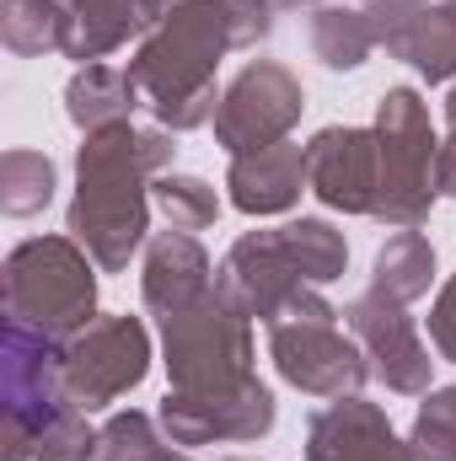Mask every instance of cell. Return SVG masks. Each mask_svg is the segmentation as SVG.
<instances>
[{
  "label": "cell",
  "mask_w": 456,
  "mask_h": 461,
  "mask_svg": "<svg viewBox=\"0 0 456 461\" xmlns=\"http://www.w3.org/2000/svg\"><path fill=\"white\" fill-rule=\"evenodd\" d=\"M414 461H456V386H430L414 429H408Z\"/></svg>",
  "instance_id": "27"
},
{
  "label": "cell",
  "mask_w": 456,
  "mask_h": 461,
  "mask_svg": "<svg viewBox=\"0 0 456 461\" xmlns=\"http://www.w3.org/2000/svg\"><path fill=\"white\" fill-rule=\"evenodd\" d=\"M306 113V86L290 65L279 59H252L236 70V81L221 97L215 113V145L226 156H247V150H269L279 140H290V129Z\"/></svg>",
  "instance_id": "8"
},
{
  "label": "cell",
  "mask_w": 456,
  "mask_h": 461,
  "mask_svg": "<svg viewBox=\"0 0 456 461\" xmlns=\"http://www.w3.org/2000/svg\"><path fill=\"white\" fill-rule=\"evenodd\" d=\"M231 49H242V38L226 0H161L150 32L129 59V81L161 129L188 134L221 113L226 92H215V70Z\"/></svg>",
  "instance_id": "2"
},
{
  "label": "cell",
  "mask_w": 456,
  "mask_h": 461,
  "mask_svg": "<svg viewBox=\"0 0 456 461\" xmlns=\"http://www.w3.org/2000/svg\"><path fill=\"white\" fill-rule=\"evenodd\" d=\"M365 22L376 32V49L414 65L430 86L456 76V11L446 0H370Z\"/></svg>",
  "instance_id": "14"
},
{
  "label": "cell",
  "mask_w": 456,
  "mask_h": 461,
  "mask_svg": "<svg viewBox=\"0 0 456 461\" xmlns=\"http://www.w3.org/2000/svg\"><path fill=\"white\" fill-rule=\"evenodd\" d=\"M279 241H285V252L296 258V268L306 274V285H333L343 279V268H349V241H343L339 226H328L323 215H301V221H285L279 226Z\"/></svg>",
  "instance_id": "22"
},
{
  "label": "cell",
  "mask_w": 456,
  "mask_h": 461,
  "mask_svg": "<svg viewBox=\"0 0 456 461\" xmlns=\"http://www.w3.org/2000/svg\"><path fill=\"white\" fill-rule=\"evenodd\" d=\"M343 328L360 339L370 370L387 381V392H397V397H424L430 392L435 359H430V348H424L403 301H387V295L365 290L343 306Z\"/></svg>",
  "instance_id": "11"
},
{
  "label": "cell",
  "mask_w": 456,
  "mask_h": 461,
  "mask_svg": "<svg viewBox=\"0 0 456 461\" xmlns=\"http://www.w3.org/2000/svg\"><path fill=\"white\" fill-rule=\"evenodd\" d=\"M70 16L59 0H0V43L22 59H38L49 49L65 54Z\"/></svg>",
  "instance_id": "21"
},
{
  "label": "cell",
  "mask_w": 456,
  "mask_h": 461,
  "mask_svg": "<svg viewBox=\"0 0 456 461\" xmlns=\"http://www.w3.org/2000/svg\"><path fill=\"white\" fill-rule=\"evenodd\" d=\"M274 392L247 375L221 392H167L156 408V424L172 446H221V440H263L274 429Z\"/></svg>",
  "instance_id": "10"
},
{
  "label": "cell",
  "mask_w": 456,
  "mask_h": 461,
  "mask_svg": "<svg viewBox=\"0 0 456 461\" xmlns=\"http://www.w3.org/2000/svg\"><path fill=\"white\" fill-rule=\"evenodd\" d=\"M446 123L456 129V86H451V97H446Z\"/></svg>",
  "instance_id": "31"
},
{
  "label": "cell",
  "mask_w": 456,
  "mask_h": 461,
  "mask_svg": "<svg viewBox=\"0 0 456 461\" xmlns=\"http://www.w3.org/2000/svg\"><path fill=\"white\" fill-rule=\"evenodd\" d=\"M59 5L70 16L65 59L76 65H103L129 38H145L161 11V0H59Z\"/></svg>",
  "instance_id": "18"
},
{
  "label": "cell",
  "mask_w": 456,
  "mask_h": 461,
  "mask_svg": "<svg viewBox=\"0 0 456 461\" xmlns=\"http://www.w3.org/2000/svg\"><path fill=\"white\" fill-rule=\"evenodd\" d=\"M430 344H435L441 359L456 365V274L441 285V295H435V306H430Z\"/></svg>",
  "instance_id": "28"
},
{
  "label": "cell",
  "mask_w": 456,
  "mask_h": 461,
  "mask_svg": "<svg viewBox=\"0 0 456 461\" xmlns=\"http://www.w3.org/2000/svg\"><path fill=\"white\" fill-rule=\"evenodd\" d=\"M54 199V161L43 150H5L0 156V210L11 221L43 215Z\"/></svg>",
  "instance_id": "24"
},
{
  "label": "cell",
  "mask_w": 456,
  "mask_h": 461,
  "mask_svg": "<svg viewBox=\"0 0 456 461\" xmlns=\"http://www.w3.org/2000/svg\"><path fill=\"white\" fill-rule=\"evenodd\" d=\"M0 402L5 461H92L97 429L65 381V344L5 317L0 333Z\"/></svg>",
  "instance_id": "3"
},
{
  "label": "cell",
  "mask_w": 456,
  "mask_h": 461,
  "mask_svg": "<svg viewBox=\"0 0 456 461\" xmlns=\"http://www.w3.org/2000/svg\"><path fill=\"white\" fill-rule=\"evenodd\" d=\"M210 290H215V268H210V252L194 241V230H156L145 241L140 295H145V312L156 322L183 312V306H194Z\"/></svg>",
  "instance_id": "16"
},
{
  "label": "cell",
  "mask_w": 456,
  "mask_h": 461,
  "mask_svg": "<svg viewBox=\"0 0 456 461\" xmlns=\"http://www.w3.org/2000/svg\"><path fill=\"white\" fill-rule=\"evenodd\" d=\"M435 194L441 199H456V129L441 140V150H435Z\"/></svg>",
  "instance_id": "29"
},
{
  "label": "cell",
  "mask_w": 456,
  "mask_h": 461,
  "mask_svg": "<svg viewBox=\"0 0 456 461\" xmlns=\"http://www.w3.org/2000/svg\"><path fill=\"white\" fill-rule=\"evenodd\" d=\"M274 11H296V5H333V0H269Z\"/></svg>",
  "instance_id": "30"
},
{
  "label": "cell",
  "mask_w": 456,
  "mask_h": 461,
  "mask_svg": "<svg viewBox=\"0 0 456 461\" xmlns=\"http://www.w3.org/2000/svg\"><path fill=\"white\" fill-rule=\"evenodd\" d=\"M150 375V333L140 317H97L87 333L65 344V381L87 413L118 402Z\"/></svg>",
  "instance_id": "9"
},
{
  "label": "cell",
  "mask_w": 456,
  "mask_h": 461,
  "mask_svg": "<svg viewBox=\"0 0 456 461\" xmlns=\"http://www.w3.org/2000/svg\"><path fill=\"white\" fill-rule=\"evenodd\" d=\"M306 461H414L387 408L365 397H333L306 419Z\"/></svg>",
  "instance_id": "15"
},
{
  "label": "cell",
  "mask_w": 456,
  "mask_h": 461,
  "mask_svg": "<svg viewBox=\"0 0 456 461\" xmlns=\"http://www.w3.org/2000/svg\"><path fill=\"white\" fill-rule=\"evenodd\" d=\"M339 317H343L339 306H328L323 290L306 285L269 322V359H274V370L296 392H306V397H328V402L333 397H360V386L376 375L360 339L349 328H339Z\"/></svg>",
  "instance_id": "5"
},
{
  "label": "cell",
  "mask_w": 456,
  "mask_h": 461,
  "mask_svg": "<svg viewBox=\"0 0 456 461\" xmlns=\"http://www.w3.org/2000/svg\"><path fill=\"white\" fill-rule=\"evenodd\" d=\"M376 49V32L365 22V11H349V5H317L312 11V54L328 65V70H360Z\"/></svg>",
  "instance_id": "23"
},
{
  "label": "cell",
  "mask_w": 456,
  "mask_h": 461,
  "mask_svg": "<svg viewBox=\"0 0 456 461\" xmlns=\"http://www.w3.org/2000/svg\"><path fill=\"white\" fill-rule=\"evenodd\" d=\"M134 108H145V97L129 81V70H114V65H81L65 86V118L81 134H97L108 123H129Z\"/></svg>",
  "instance_id": "19"
},
{
  "label": "cell",
  "mask_w": 456,
  "mask_h": 461,
  "mask_svg": "<svg viewBox=\"0 0 456 461\" xmlns=\"http://www.w3.org/2000/svg\"><path fill=\"white\" fill-rule=\"evenodd\" d=\"M226 188H231V204L242 215H285L301 204L306 188V145H269V150H247V156H231V172H226Z\"/></svg>",
  "instance_id": "17"
},
{
  "label": "cell",
  "mask_w": 456,
  "mask_h": 461,
  "mask_svg": "<svg viewBox=\"0 0 456 461\" xmlns=\"http://www.w3.org/2000/svg\"><path fill=\"white\" fill-rule=\"evenodd\" d=\"M92 461H188L183 446H172L161 435V424L150 413H114L103 429H97V451Z\"/></svg>",
  "instance_id": "25"
},
{
  "label": "cell",
  "mask_w": 456,
  "mask_h": 461,
  "mask_svg": "<svg viewBox=\"0 0 456 461\" xmlns=\"http://www.w3.org/2000/svg\"><path fill=\"white\" fill-rule=\"evenodd\" d=\"M430 285H435V247H430V236L424 230H392L381 241L376 263H370V290L387 295V301L414 306V301L430 295Z\"/></svg>",
  "instance_id": "20"
},
{
  "label": "cell",
  "mask_w": 456,
  "mask_h": 461,
  "mask_svg": "<svg viewBox=\"0 0 456 461\" xmlns=\"http://www.w3.org/2000/svg\"><path fill=\"white\" fill-rule=\"evenodd\" d=\"M5 317L70 344L97 322V263L76 236H27L0 268Z\"/></svg>",
  "instance_id": "4"
},
{
  "label": "cell",
  "mask_w": 456,
  "mask_h": 461,
  "mask_svg": "<svg viewBox=\"0 0 456 461\" xmlns=\"http://www.w3.org/2000/svg\"><path fill=\"white\" fill-rule=\"evenodd\" d=\"M446 5H451V11H456V0H446Z\"/></svg>",
  "instance_id": "32"
},
{
  "label": "cell",
  "mask_w": 456,
  "mask_h": 461,
  "mask_svg": "<svg viewBox=\"0 0 456 461\" xmlns=\"http://www.w3.org/2000/svg\"><path fill=\"white\" fill-rule=\"evenodd\" d=\"M172 129L108 123L76 145V199L65 230L92 252L103 274H123L150 236V183L172 172Z\"/></svg>",
  "instance_id": "1"
},
{
  "label": "cell",
  "mask_w": 456,
  "mask_h": 461,
  "mask_svg": "<svg viewBox=\"0 0 456 461\" xmlns=\"http://www.w3.org/2000/svg\"><path fill=\"white\" fill-rule=\"evenodd\" d=\"M376 156H381V183H376V210L370 221L392 230H419L435 210V129L430 103L414 86H387L376 103Z\"/></svg>",
  "instance_id": "6"
},
{
  "label": "cell",
  "mask_w": 456,
  "mask_h": 461,
  "mask_svg": "<svg viewBox=\"0 0 456 461\" xmlns=\"http://www.w3.org/2000/svg\"><path fill=\"white\" fill-rule=\"evenodd\" d=\"M376 183H381V156H376V129L360 123H328L306 140V188L339 210V215H370L376 210Z\"/></svg>",
  "instance_id": "12"
},
{
  "label": "cell",
  "mask_w": 456,
  "mask_h": 461,
  "mask_svg": "<svg viewBox=\"0 0 456 461\" xmlns=\"http://www.w3.org/2000/svg\"><path fill=\"white\" fill-rule=\"evenodd\" d=\"M161 365L172 392H221L252 370V322L221 290L199 295L194 306L161 317Z\"/></svg>",
  "instance_id": "7"
},
{
  "label": "cell",
  "mask_w": 456,
  "mask_h": 461,
  "mask_svg": "<svg viewBox=\"0 0 456 461\" xmlns=\"http://www.w3.org/2000/svg\"><path fill=\"white\" fill-rule=\"evenodd\" d=\"M150 199L161 204V215H167L172 230H205V226H215V215H221V194L205 177H188V172H161L150 183Z\"/></svg>",
  "instance_id": "26"
},
{
  "label": "cell",
  "mask_w": 456,
  "mask_h": 461,
  "mask_svg": "<svg viewBox=\"0 0 456 461\" xmlns=\"http://www.w3.org/2000/svg\"><path fill=\"white\" fill-rule=\"evenodd\" d=\"M215 290L226 295L247 322H274L279 306H285L296 290H306V274H301L296 258L285 252L279 230H247V236L231 241V252L221 258Z\"/></svg>",
  "instance_id": "13"
}]
</instances>
